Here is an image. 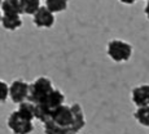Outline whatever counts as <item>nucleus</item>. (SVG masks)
I'll list each match as a JSON object with an SVG mask.
<instances>
[{"mask_svg":"<svg viewBox=\"0 0 149 134\" xmlns=\"http://www.w3.org/2000/svg\"><path fill=\"white\" fill-rule=\"evenodd\" d=\"M48 120L56 125V134H77L86 124L83 110L77 103L71 106L61 104L52 111Z\"/></svg>","mask_w":149,"mask_h":134,"instance_id":"obj_1","label":"nucleus"},{"mask_svg":"<svg viewBox=\"0 0 149 134\" xmlns=\"http://www.w3.org/2000/svg\"><path fill=\"white\" fill-rule=\"evenodd\" d=\"M64 101H65V97L62 94V92L53 89L40 102L34 104V108H35V119H38L42 122L47 121L49 119L52 111L56 110L57 107H60L61 104H64Z\"/></svg>","mask_w":149,"mask_h":134,"instance_id":"obj_2","label":"nucleus"},{"mask_svg":"<svg viewBox=\"0 0 149 134\" xmlns=\"http://www.w3.org/2000/svg\"><path fill=\"white\" fill-rule=\"evenodd\" d=\"M54 89L52 81L47 78H38L33 84L29 85V94L27 101L31 103H38L45 96H48Z\"/></svg>","mask_w":149,"mask_h":134,"instance_id":"obj_3","label":"nucleus"},{"mask_svg":"<svg viewBox=\"0 0 149 134\" xmlns=\"http://www.w3.org/2000/svg\"><path fill=\"white\" fill-rule=\"evenodd\" d=\"M108 56L114 62H127L132 56V47L123 40H111L107 47Z\"/></svg>","mask_w":149,"mask_h":134,"instance_id":"obj_4","label":"nucleus"},{"mask_svg":"<svg viewBox=\"0 0 149 134\" xmlns=\"http://www.w3.org/2000/svg\"><path fill=\"white\" fill-rule=\"evenodd\" d=\"M7 124L13 134H30L34 130L33 121L21 118L17 111H13L9 115Z\"/></svg>","mask_w":149,"mask_h":134,"instance_id":"obj_5","label":"nucleus"},{"mask_svg":"<svg viewBox=\"0 0 149 134\" xmlns=\"http://www.w3.org/2000/svg\"><path fill=\"white\" fill-rule=\"evenodd\" d=\"M29 84L24 80H14L9 85V97L14 103H21L27 99Z\"/></svg>","mask_w":149,"mask_h":134,"instance_id":"obj_6","label":"nucleus"},{"mask_svg":"<svg viewBox=\"0 0 149 134\" xmlns=\"http://www.w3.org/2000/svg\"><path fill=\"white\" fill-rule=\"evenodd\" d=\"M33 21L36 27L49 28L54 23V14L45 7H39V9L33 14Z\"/></svg>","mask_w":149,"mask_h":134,"instance_id":"obj_7","label":"nucleus"},{"mask_svg":"<svg viewBox=\"0 0 149 134\" xmlns=\"http://www.w3.org/2000/svg\"><path fill=\"white\" fill-rule=\"evenodd\" d=\"M132 102L137 107L149 106V85H139L132 90Z\"/></svg>","mask_w":149,"mask_h":134,"instance_id":"obj_8","label":"nucleus"},{"mask_svg":"<svg viewBox=\"0 0 149 134\" xmlns=\"http://www.w3.org/2000/svg\"><path fill=\"white\" fill-rule=\"evenodd\" d=\"M1 13L4 16H21V5L19 0H3L1 1Z\"/></svg>","mask_w":149,"mask_h":134,"instance_id":"obj_9","label":"nucleus"},{"mask_svg":"<svg viewBox=\"0 0 149 134\" xmlns=\"http://www.w3.org/2000/svg\"><path fill=\"white\" fill-rule=\"evenodd\" d=\"M17 112L21 118L26 119V120H30L33 121L35 119V108H34V103L29 101H25V102H21L18 103V108H17Z\"/></svg>","mask_w":149,"mask_h":134,"instance_id":"obj_10","label":"nucleus"},{"mask_svg":"<svg viewBox=\"0 0 149 134\" xmlns=\"http://www.w3.org/2000/svg\"><path fill=\"white\" fill-rule=\"evenodd\" d=\"M0 23L8 31H14L22 26V19L19 16H4L3 14Z\"/></svg>","mask_w":149,"mask_h":134,"instance_id":"obj_11","label":"nucleus"},{"mask_svg":"<svg viewBox=\"0 0 149 134\" xmlns=\"http://www.w3.org/2000/svg\"><path fill=\"white\" fill-rule=\"evenodd\" d=\"M68 0H45V8L54 13H61L66 10L68 8Z\"/></svg>","mask_w":149,"mask_h":134,"instance_id":"obj_12","label":"nucleus"},{"mask_svg":"<svg viewBox=\"0 0 149 134\" xmlns=\"http://www.w3.org/2000/svg\"><path fill=\"white\" fill-rule=\"evenodd\" d=\"M19 5L22 13L33 16L40 7V0H19Z\"/></svg>","mask_w":149,"mask_h":134,"instance_id":"obj_13","label":"nucleus"},{"mask_svg":"<svg viewBox=\"0 0 149 134\" xmlns=\"http://www.w3.org/2000/svg\"><path fill=\"white\" fill-rule=\"evenodd\" d=\"M135 119L143 126L149 128V106H141L137 108L135 112Z\"/></svg>","mask_w":149,"mask_h":134,"instance_id":"obj_14","label":"nucleus"},{"mask_svg":"<svg viewBox=\"0 0 149 134\" xmlns=\"http://www.w3.org/2000/svg\"><path fill=\"white\" fill-rule=\"evenodd\" d=\"M8 97H9V85H7V82L0 80V103L7 101Z\"/></svg>","mask_w":149,"mask_h":134,"instance_id":"obj_15","label":"nucleus"},{"mask_svg":"<svg viewBox=\"0 0 149 134\" xmlns=\"http://www.w3.org/2000/svg\"><path fill=\"white\" fill-rule=\"evenodd\" d=\"M121 3H123V4H127V5H131V4H135V3L137 1V0H119Z\"/></svg>","mask_w":149,"mask_h":134,"instance_id":"obj_16","label":"nucleus"},{"mask_svg":"<svg viewBox=\"0 0 149 134\" xmlns=\"http://www.w3.org/2000/svg\"><path fill=\"white\" fill-rule=\"evenodd\" d=\"M145 14H147V18L149 19V0H148L147 5H145Z\"/></svg>","mask_w":149,"mask_h":134,"instance_id":"obj_17","label":"nucleus"},{"mask_svg":"<svg viewBox=\"0 0 149 134\" xmlns=\"http://www.w3.org/2000/svg\"><path fill=\"white\" fill-rule=\"evenodd\" d=\"M1 17H3V13H1V10H0V21H1Z\"/></svg>","mask_w":149,"mask_h":134,"instance_id":"obj_18","label":"nucleus"},{"mask_svg":"<svg viewBox=\"0 0 149 134\" xmlns=\"http://www.w3.org/2000/svg\"><path fill=\"white\" fill-rule=\"evenodd\" d=\"M1 1H3V0H0V4H1Z\"/></svg>","mask_w":149,"mask_h":134,"instance_id":"obj_19","label":"nucleus"}]
</instances>
